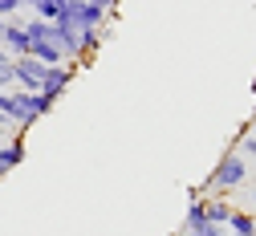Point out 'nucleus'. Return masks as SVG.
Wrapping results in <instances>:
<instances>
[{
	"label": "nucleus",
	"instance_id": "nucleus-9",
	"mask_svg": "<svg viewBox=\"0 0 256 236\" xmlns=\"http://www.w3.org/2000/svg\"><path fill=\"white\" fill-rule=\"evenodd\" d=\"M224 228H232V236H256V216L232 208V216H228V224H224Z\"/></svg>",
	"mask_w": 256,
	"mask_h": 236
},
{
	"label": "nucleus",
	"instance_id": "nucleus-20",
	"mask_svg": "<svg viewBox=\"0 0 256 236\" xmlns=\"http://www.w3.org/2000/svg\"><path fill=\"white\" fill-rule=\"evenodd\" d=\"M0 179H4V171H0Z\"/></svg>",
	"mask_w": 256,
	"mask_h": 236
},
{
	"label": "nucleus",
	"instance_id": "nucleus-19",
	"mask_svg": "<svg viewBox=\"0 0 256 236\" xmlns=\"http://www.w3.org/2000/svg\"><path fill=\"white\" fill-rule=\"evenodd\" d=\"M252 122H256V110H252Z\"/></svg>",
	"mask_w": 256,
	"mask_h": 236
},
{
	"label": "nucleus",
	"instance_id": "nucleus-13",
	"mask_svg": "<svg viewBox=\"0 0 256 236\" xmlns=\"http://www.w3.org/2000/svg\"><path fill=\"white\" fill-rule=\"evenodd\" d=\"M20 9H24V0H0V17H4V21H12Z\"/></svg>",
	"mask_w": 256,
	"mask_h": 236
},
{
	"label": "nucleus",
	"instance_id": "nucleus-14",
	"mask_svg": "<svg viewBox=\"0 0 256 236\" xmlns=\"http://www.w3.org/2000/svg\"><path fill=\"white\" fill-rule=\"evenodd\" d=\"M187 236H228V228H220V224H204L200 232H187Z\"/></svg>",
	"mask_w": 256,
	"mask_h": 236
},
{
	"label": "nucleus",
	"instance_id": "nucleus-6",
	"mask_svg": "<svg viewBox=\"0 0 256 236\" xmlns=\"http://www.w3.org/2000/svg\"><path fill=\"white\" fill-rule=\"evenodd\" d=\"M28 57H37L41 65H70V61H66V53H61V45H57L53 37H41V41H33Z\"/></svg>",
	"mask_w": 256,
	"mask_h": 236
},
{
	"label": "nucleus",
	"instance_id": "nucleus-3",
	"mask_svg": "<svg viewBox=\"0 0 256 236\" xmlns=\"http://www.w3.org/2000/svg\"><path fill=\"white\" fill-rule=\"evenodd\" d=\"M0 45H4V53H8V57H28V49H33V37L24 33V25H20V21H4Z\"/></svg>",
	"mask_w": 256,
	"mask_h": 236
},
{
	"label": "nucleus",
	"instance_id": "nucleus-10",
	"mask_svg": "<svg viewBox=\"0 0 256 236\" xmlns=\"http://www.w3.org/2000/svg\"><path fill=\"white\" fill-rule=\"evenodd\" d=\"M28 9H33L37 21H57L66 13V0H28Z\"/></svg>",
	"mask_w": 256,
	"mask_h": 236
},
{
	"label": "nucleus",
	"instance_id": "nucleus-21",
	"mask_svg": "<svg viewBox=\"0 0 256 236\" xmlns=\"http://www.w3.org/2000/svg\"><path fill=\"white\" fill-rule=\"evenodd\" d=\"M24 5H28V0H24Z\"/></svg>",
	"mask_w": 256,
	"mask_h": 236
},
{
	"label": "nucleus",
	"instance_id": "nucleus-4",
	"mask_svg": "<svg viewBox=\"0 0 256 236\" xmlns=\"http://www.w3.org/2000/svg\"><path fill=\"white\" fill-rule=\"evenodd\" d=\"M110 37H114V33H110V25H102V29H82V33H78V41H82V61H78V65H86V61L98 53Z\"/></svg>",
	"mask_w": 256,
	"mask_h": 236
},
{
	"label": "nucleus",
	"instance_id": "nucleus-1",
	"mask_svg": "<svg viewBox=\"0 0 256 236\" xmlns=\"http://www.w3.org/2000/svg\"><path fill=\"white\" fill-rule=\"evenodd\" d=\"M244 179H248V159L228 147V151L220 155V163L212 167V175H208V191H232V187H240Z\"/></svg>",
	"mask_w": 256,
	"mask_h": 236
},
{
	"label": "nucleus",
	"instance_id": "nucleus-8",
	"mask_svg": "<svg viewBox=\"0 0 256 236\" xmlns=\"http://www.w3.org/2000/svg\"><path fill=\"white\" fill-rule=\"evenodd\" d=\"M204 212H208V224H228V216H232V204L224 195H204Z\"/></svg>",
	"mask_w": 256,
	"mask_h": 236
},
{
	"label": "nucleus",
	"instance_id": "nucleus-16",
	"mask_svg": "<svg viewBox=\"0 0 256 236\" xmlns=\"http://www.w3.org/2000/svg\"><path fill=\"white\" fill-rule=\"evenodd\" d=\"M4 126H12V122H8V118H4V114H0V130H4Z\"/></svg>",
	"mask_w": 256,
	"mask_h": 236
},
{
	"label": "nucleus",
	"instance_id": "nucleus-11",
	"mask_svg": "<svg viewBox=\"0 0 256 236\" xmlns=\"http://www.w3.org/2000/svg\"><path fill=\"white\" fill-rule=\"evenodd\" d=\"M232 151H240V155L252 163V159H256V130H244L240 139H236V147H232Z\"/></svg>",
	"mask_w": 256,
	"mask_h": 236
},
{
	"label": "nucleus",
	"instance_id": "nucleus-17",
	"mask_svg": "<svg viewBox=\"0 0 256 236\" xmlns=\"http://www.w3.org/2000/svg\"><path fill=\"white\" fill-rule=\"evenodd\" d=\"M252 98H256V78H252Z\"/></svg>",
	"mask_w": 256,
	"mask_h": 236
},
{
	"label": "nucleus",
	"instance_id": "nucleus-7",
	"mask_svg": "<svg viewBox=\"0 0 256 236\" xmlns=\"http://www.w3.org/2000/svg\"><path fill=\"white\" fill-rule=\"evenodd\" d=\"M208 224V212H204V195L191 187V204H187V212H183V228L179 232H200Z\"/></svg>",
	"mask_w": 256,
	"mask_h": 236
},
{
	"label": "nucleus",
	"instance_id": "nucleus-5",
	"mask_svg": "<svg viewBox=\"0 0 256 236\" xmlns=\"http://www.w3.org/2000/svg\"><path fill=\"white\" fill-rule=\"evenodd\" d=\"M20 163H24V134L16 130V134H12L8 143H0V171L8 175L12 167H20Z\"/></svg>",
	"mask_w": 256,
	"mask_h": 236
},
{
	"label": "nucleus",
	"instance_id": "nucleus-12",
	"mask_svg": "<svg viewBox=\"0 0 256 236\" xmlns=\"http://www.w3.org/2000/svg\"><path fill=\"white\" fill-rule=\"evenodd\" d=\"M0 90H16V82H12V61H0Z\"/></svg>",
	"mask_w": 256,
	"mask_h": 236
},
{
	"label": "nucleus",
	"instance_id": "nucleus-15",
	"mask_svg": "<svg viewBox=\"0 0 256 236\" xmlns=\"http://www.w3.org/2000/svg\"><path fill=\"white\" fill-rule=\"evenodd\" d=\"M90 5H98V9H106V13H114V9L122 5V0H90Z\"/></svg>",
	"mask_w": 256,
	"mask_h": 236
},
{
	"label": "nucleus",
	"instance_id": "nucleus-18",
	"mask_svg": "<svg viewBox=\"0 0 256 236\" xmlns=\"http://www.w3.org/2000/svg\"><path fill=\"white\" fill-rule=\"evenodd\" d=\"M171 236H187V232H171Z\"/></svg>",
	"mask_w": 256,
	"mask_h": 236
},
{
	"label": "nucleus",
	"instance_id": "nucleus-2",
	"mask_svg": "<svg viewBox=\"0 0 256 236\" xmlns=\"http://www.w3.org/2000/svg\"><path fill=\"white\" fill-rule=\"evenodd\" d=\"M74 74H78V65H49V70H45V82H41L37 94H45V98H53V102H57V98L70 90Z\"/></svg>",
	"mask_w": 256,
	"mask_h": 236
}]
</instances>
